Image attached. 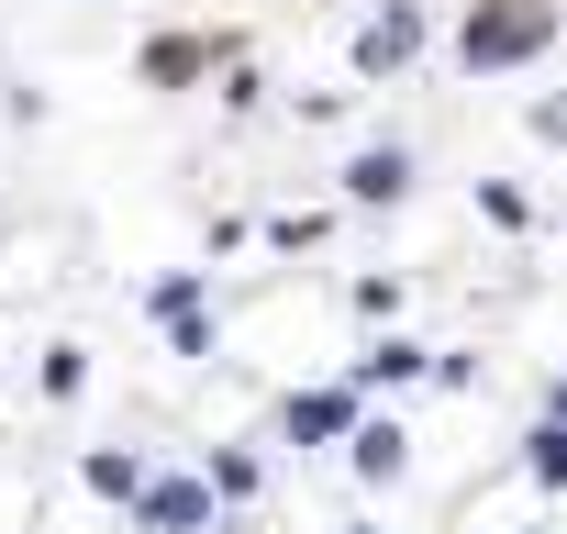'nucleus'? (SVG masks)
I'll list each match as a JSON object with an SVG mask.
<instances>
[{"label": "nucleus", "mask_w": 567, "mask_h": 534, "mask_svg": "<svg viewBox=\"0 0 567 534\" xmlns=\"http://www.w3.org/2000/svg\"><path fill=\"white\" fill-rule=\"evenodd\" d=\"M545 45V12H501V23H467V68H512Z\"/></svg>", "instance_id": "obj_1"}, {"label": "nucleus", "mask_w": 567, "mask_h": 534, "mask_svg": "<svg viewBox=\"0 0 567 534\" xmlns=\"http://www.w3.org/2000/svg\"><path fill=\"white\" fill-rule=\"evenodd\" d=\"M401 178H412V156H401V145H379V156H357V178H346V189H357V201H401Z\"/></svg>", "instance_id": "obj_2"}, {"label": "nucleus", "mask_w": 567, "mask_h": 534, "mask_svg": "<svg viewBox=\"0 0 567 534\" xmlns=\"http://www.w3.org/2000/svg\"><path fill=\"white\" fill-rule=\"evenodd\" d=\"M200 512H212V501H200L189 479H156V490H145V523H167V534H189Z\"/></svg>", "instance_id": "obj_3"}, {"label": "nucleus", "mask_w": 567, "mask_h": 534, "mask_svg": "<svg viewBox=\"0 0 567 534\" xmlns=\"http://www.w3.org/2000/svg\"><path fill=\"white\" fill-rule=\"evenodd\" d=\"M412 45H423V23H412V12H390V23H379V34H368V45H357V57H368V68H401V57H412Z\"/></svg>", "instance_id": "obj_4"}, {"label": "nucleus", "mask_w": 567, "mask_h": 534, "mask_svg": "<svg viewBox=\"0 0 567 534\" xmlns=\"http://www.w3.org/2000/svg\"><path fill=\"white\" fill-rule=\"evenodd\" d=\"M357 468L390 479V468H401V423H368V434H357Z\"/></svg>", "instance_id": "obj_5"}, {"label": "nucleus", "mask_w": 567, "mask_h": 534, "mask_svg": "<svg viewBox=\"0 0 567 534\" xmlns=\"http://www.w3.org/2000/svg\"><path fill=\"white\" fill-rule=\"evenodd\" d=\"M290 434H346V390H323V401H301V412H290Z\"/></svg>", "instance_id": "obj_6"}, {"label": "nucleus", "mask_w": 567, "mask_h": 534, "mask_svg": "<svg viewBox=\"0 0 567 534\" xmlns=\"http://www.w3.org/2000/svg\"><path fill=\"white\" fill-rule=\"evenodd\" d=\"M534 479H567V423H545V434H534Z\"/></svg>", "instance_id": "obj_7"}, {"label": "nucleus", "mask_w": 567, "mask_h": 534, "mask_svg": "<svg viewBox=\"0 0 567 534\" xmlns=\"http://www.w3.org/2000/svg\"><path fill=\"white\" fill-rule=\"evenodd\" d=\"M556 423H567V390H556Z\"/></svg>", "instance_id": "obj_8"}]
</instances>
